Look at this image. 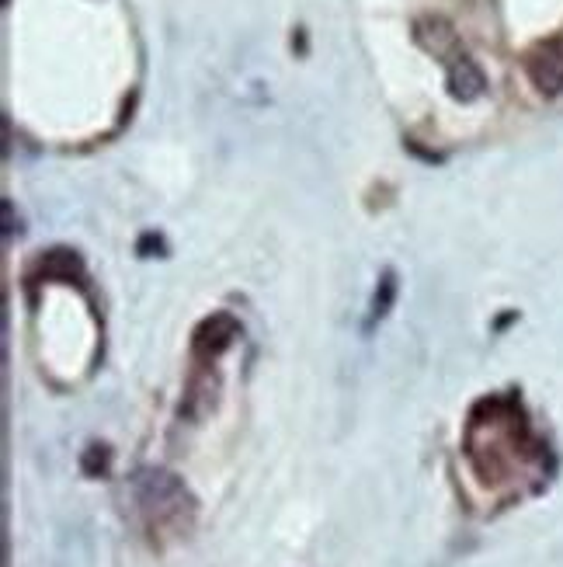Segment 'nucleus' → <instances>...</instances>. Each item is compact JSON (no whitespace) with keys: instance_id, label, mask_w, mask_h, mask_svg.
<instances>
[{"instance_id":"obj_1","label":"nucleus","mask_w":563,"mask_h":567,"mask_svg":"<svg viewBox=\"0 0 563 567\" xmlns=\"http://www.w3.org/2000/svg\"><path fill=\"white\" fill-rule=\"evenodd\" d=\"M133 491L136 498H140L143 512L157 515V519H178V515L185 512V505H192L185 484L174 474H167V470H153V467L140 470V474L133 477Z\"/></svg>"},{"instance_id":"obj_2","label":"nucleus","mask_w":563,"mask_h":567,"mask_svg":"<svg viewBox=\"0 0 563 567\" xmlns=\"http://www.w3.org/2000/svg\"><path fill=\"white\" fill-rule=\"evenodd\" d=\"M445 87L456 101H477L480 94L487 91V74L480 70V63L473 56L459 53L449 60V70H445Z\"/></svg>"},{"instance_id":"obj_3","label":"nucleus","mask_w":563,"mask_h":567,"mask_svg":"<svg viewBox=\"0 0 563 567\" xmlns=\"http://www.w3.org/2000/svg\"><path fill=\"white\" fill-rule=\"evenodd\" d=\"M525 70H529V81L536 84V91L546 94V98L563 91V53L553 42L550 46L532 49L529 60H525Z\"/></svg>"},{"instance_id":"obj_4","label":"nucleus","mask_w":563,"mask_h":567,"mask_svg":"<svg viewBox=\"0 0 563 567\" xmlns=\"http://www.w3.org/2000/svg\"><path fill=\"white\" fill-rule=\"evenodd\" d=\"M237 321H233L230 314H209L206 321L195 327L192 334V348L202 355V359H216V355H223L226 348L237 341Z\"/></svg>"},{"instance_id":"obj_5","label":"nucleus","mask_w":563,"mask_h":567,"mask_svg":"<svg viewBox=\"0 0 563 567\" xmlns=\"http://www.w3.org/2000/svg\"><path fill=\"white\" fill-rule=\"evenodd\" d=\"M414 39H418L421 49H428L431 56H438V60H452V56H459L456 53V28H452L445 18H438V14L418 18V25H414Z\"/></svg>"},{"instance_id":"obj_6","label":"nucleus","mask_w":563,"mask_h":567,"mask_svg":"<svg viewBox=\"0 0 563 567\" xmlns=\"http://www.w3.org/2000/svg\"><path fill=\"white\" fill-rule=\"evenodd\" d=\"M393 300H397V275H393V272H386V275H383V279H379V289H376V296H372L369 324L383 321V317H386V314H390Z\"/></svg>"},{"instance_id":"obj_7","label":"nucleus","mask_w":563,"mask_h":567,"mask_svg":"<svg viewBox=\"0 0 563 567\" xmlns=\"http://www.w3.org/2000/svg\"><path fill=\"white\" fill-rule=\"evenodd\" d=\"M42 275H63V279H73V275H84L80 268V258L73 251H53V254H42Z\"/></svg>"},{"instance_id":"obj_8","label":"nucleus","mask_w":563,"mask_h":567,"mask_svg":"<svg viewBox=\"0 0 563 567\" xmlns=\"http://www.w3.org/2000/svg\"><path fill=\"white\" fill-rule=\"evenodd\" d=\"M84 474H91V477H98V474H105L108 470V446H91L84 453Z\"/></svg>"},{"instance_id":"obj_9","label":"nucleus","mask_w":563,"mask_h":567,"mask_svg":"<svg viewBox=\"0 0 563 567\" xmlns=\"http://www.w3.org/2000/svg\"><path fill=\"white\" fill-rule=\"evenodd\" d=\"M150 251H164V241H160V237L157 234H146L143 237V241H140V254H150Z\"/></svg>"},{"instance_id":"obj_10","label":"nucleus","mask_w":563,"mask_h":567,"mask_svg":"<svg viewBox=\"0 0 563 567\" xmlns=\"http://www.w3.org/2000/svg\"><path fill=\"white\" fill-rule=\"evenodd\" d=\"M4 234L7 237L14 234V206H11V199H4Z\"/></svg>"}]
</instances>
